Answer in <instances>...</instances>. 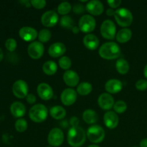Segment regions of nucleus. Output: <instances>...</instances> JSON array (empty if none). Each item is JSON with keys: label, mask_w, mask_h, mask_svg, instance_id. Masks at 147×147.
<instances>
[{"label": "nucleus", "mask_w": 147, "mask_h": 147, "mask_svg": "<svg viewBox=\"0 0 147 147\" xmlns=\"http://www.w3.org/2000/svg\"><path fill=\"white\" fill-rule=\"evenodd\" d=\"M48 111L47 107L43 104H35L29 111L30 119L35 123H42L47 119Z\"/></svg>", "instance_id": "nucleus-3"}, {"label": "nucleus", "mask_w": 147, "mask_h": 147, "mask_svg": "<svg viewBox=\"0 0 147 147\" xmlns=\"http://www.w3.org/2000/svg\"><path fill=\"white\" fill-rule=\"evenodd\" d=\"M136 88L137 90H141V91H144V90L147 89V80L146 79H140V80H137V82L135 84Z\"/></svg>", "instance_id": "nucleus-37"}, {"label": "nucleus", "mask_w": 147, "mask_h": 147, "mask_svg": "<svg viewBox=\"0 0 147 147\" xmlns=\"http://www.w3.org/2000/svg\"><path fill=\"white\" fill-rule=\"evenodd\" d=\"M59 65L63 70H68L72 65V61L67 56H63L59 59Z\"/></svg>", "instance_id": "nucleus-33"}, {"label": "nucleus", "mask_w": 147, "mask_h": 147, "mask_svg": "<svg viewBox=\"0 0 147 147\" xmlns=\"http://www.w3.org/2000/svg\"><path fill=\"white\" fill-rule=\"evenodd\" d=\"M64 142V134L61 129L53 128L51 129L47 136V142L50 146L58 147L61 146Z\"/></svg>", "instance_id": "nucleus-8"}, {"label": "nucleus", "mask_w": 147, "mask_h": 147, "mask_svg": "<svg viewBox=\"0 0 147 147\" xmlns=\"http://www.w3.org/2000/svg\"><path fill=\"white\" fill-rule=\"evenodd\" d=\"M66 52V47L62 42H55L50 46L48 49L49 55L52 57L57 58V57H63V55Z\"/></svg>", "instance_id": "nucleus-19"}, {"label": "nucleus", "mask_w": 147, "mask_h": 147, "mask_svg": "<svg viewBox=\"0 0 147 147\" xmlns=\"http://www.w3.org/2000/svg\"><path fill=\"white\" fill-rule=\"evenodd\" d=\"M114 18L119 26L126 28L132 24L134 17L130 10L126 8H120L115 11Z\"/></svg>", "instance_id": "nucleus-4"}, {"label": "nucleus", "mask_w": 147, "mask_h": 147, "mask_svg": "<svg viewBox=\"0 0 147 147\" xmlns=\"http://www.w3.org/2000/svg\"><path fill=\"white\" fill-rule=\"evenodd\" d=\"M60 24L63 28L67 30H72L74 27V21L70 16H63L60 21Z\"/></svg>", "instance_id": "nucleus-29"}, {"label": "nucleus", "mask_w": 147, "mask_h": 147, "mask_svg": "<svg viewBox=\"0 0 147 147\" xmlns=\"http://www.w3.org/2000/svg\"><path fill=\"white\" fill-rule=\"evenodd\" d=\"M37 92L40 98L43 100H49L53 97V90L50 85L41 83L37 86Z\"/></svg>", "instance_id": "nucleus-15"}, {"label": "nucleus", "mask_w": 147, "mask_h": 147, "mask_svg": "<svg viewBox=\"0 0 147 147\" xmlns=\"http://www.w3.org/2000/svg\"><path fill=\"white\" fill-rule=\"evenodd\" d=\"M114 112L116 113H123L127 109V105L123 100H118L113 106Z\"/></svg>", "instance_id": "nucleus-34"}, {"label": "nucleus", "mask_w": 147, "mask_h": 147, "mask_svg": "<svg viewBox=\"0 0 147 147\" xmlns=\"http://www.w3.org/2000/svg\"><path fill=\"white\" fill-rule=\"evenodd\" d=\"M93 90L92 85L88 82H82L77 86V92L80 96H87Z\"/></svg>", "instance_id": "nucleus-28"}, {"label": "nucleus", "mask_w": 147, "mask_h": 147, "mask_svg": "<svg viewBox=\"0 0 147 147\" xmlns=\"http://www.w3.org/2000/svg\"><path fill=\"white\" fill-rule=\"evenodd\" d=\"M26 100L30 104H34L36 102V96L34 94H32V93H30L26 97Z\"/></svg>", "instance_id": "nucleus-40"}, {"label": "nucleus", "mask_w": 147, "mask_h": 147, "mask_svg": "<svg viewBox=\"0 0 147 147\" xmlns=\"http://www.w3.org/2000/svg\"><path fill=\"white\" fill-rule=\"evenodd\" d=\"M47 147H52V146H47Z\"/></svg>", "instance_id": "nucleus-49"}, {"label": "nucleus", "mask_w": 147, "mask_h": 147, "mask_svg": "<svg viewBox=\"0 0 147 147\" xmlns=\"http://www.w3.org/2000/svg\"><path fill=\"white\" fill-rule=\"evenodd\" d=\"M98 53L100 57L105 60H114L120 56L121 48L117 43L114 42H108L100 46Z\"/></svg>", "instance_id": "nucleus-1"}, {"label": "nucleus", "mask_w": 147, "mask_h": 147, "mask_svg": "<svg viewBox=\"0 0 147 147\" xmlns=\"http://www.w3.org/2000/svg\"><path fill=\"white\" fill-rule=\"evenodd\" d=\"M30 3H31V6H32L34 8L37 9H43L47 4L46 1H45V0H31Z\"/></svg>", "instance_id": "nucleus-36"}, {"label": "nucleus", "mask_w": 147, "mask_h": 147, "mask_svg": "<svg viewBox=\"0 0 147 147\" xmlns=\"http://www.w3.org/2000/svg\"><path fill=\"white\" fill-rule=\"evenodd\" d=\"M88 147H100V146H98V145H96V144H91V145H90V146H88Z\"/></svg>", "instance_id": "nucleus-47"}, {"label": "nucleus", "mask_w": 147, "mask_h": 147, "mask_svg": "<svg viewBox=\"0 0 147 147\" xmlns=\"http://www.w3.org/2000/svg\"><path fill=\"white\" fill-rule=\"evenodd\" d=\"M86 9L91 15L98 16L103 12L104 7L101 1L98 0H92L87 3L86 6Z\"/></svg>", "instance_id": "nucleus-16"}, {"label": "nucleus", "mask_w": 147, "mask_h": 147, "mask_svg": "<svg viewBox=\"0 0 147 147\" xmlns=\"http://www.w3.org/2000/svg\"><path fill=\"white\" fill-rule=\"evenodd\" d=\"M86 136L88 140L93 144H99L105 138V131L99 125H93L88 129Z\"/></svg>", "instance_id": "nucleus-5"}, {"label": "nucleus", "mask_w": 147, "mask_h": 147, "mask_svg": "<svg viewBox=\"0 0 147 147\" xmlns=\"http://www.w3.org/2000/svg\"><path fill=\"white\" fill-rule=\"evenodd\" d=\"M19 35L20 38L25 42H34L38 37V32L34 28L32 27H23L19 30Z\"/></svg>", "instance_id": "nucleus-13"}, {"label": "nucleus", "mask_w": 147, "mask_h": 147, "mask_svg": "<svg viewBox=\"0 0 147 147\" xmlns=\"http://www.w3.org/2000/svg\"><path fill=\"white\" fill-rule=\"evenodd\" d=\"M3 57H4V54H3V51L1 48H0V62L3 60Z\"/></svg>", "instance_id": "nucleus-46"}, {"label": "nucleus", "mask_w": 147, "mask_h": 147, "mask_svg": "<svg viewBox=\"0 0 147 147\" xmlns=\"http://www.w3.org/2000/svg\"><path fill=\"white\" fill-rule=\"evenodd\" d=\"M45 47L40 41H34L29 45L27 47L28 55L34 60H38L44 54Z\"/></svg>", "instance_id": "nucleus-9"}, {"label": "nucleus", "mask_w": 147, "mask_h": 147, "mask_svg": "<svg viewBox=\"0 0 147 147\" xmlns=\"http://www.w3.org/2000/svg\"><path fill=\"white\" fill-rule=\"evenodd\" d=\"M28 90V85L23 80H16L12 86L13 94L18 98L22 99L27 97Z\"/></svg>", "instance_id": "nucleus-10"}, {"label": "nucleus", "mask_w": 147, "mask_h": 147, "mask_svg": "<svg viewBox=\"0 0 147 147\" xmlns=\"http://www.w3.org/2000/svg\"><path fill=\"white\" fill-rule=\"evenodd\" d=\"M63 80L67 86L73 88L78 86L80 77L76 71L68 70H66L63 74Z\"/></svg>", "instance_id": "nucleus-17"}, {"label": "nucleus", "mask_w": 147, "mask_h": 147, "mask_svg": "<svg viewBox=\"0 0 147 147\" xmlns=\"http://www.w3.org/2000/svg\"><path fill=\"white\" fill-rule=\"evenodd\" d=\"M98 114L92 109H87L83 113V119L88 124H93L98 121Z\"/></svg>", "instance_id": "nucleus-25"}, {"label": "nucleus", "mask_w": 147, "mask_h": 147, "mask_svg": "<svg viewBox=\"0 0 147 147\" xmlns=\"http://www.w3.org/2000/svg\"><path fill=\"white\" fill-rule=\"evenodd\" d=\"M14 127L17 131L20 133H22L27 130L28 124H27V121L24 119H19L16 121L15 123H14Z\"/></svg>", "instance_id": "nucleus-32"}, {"label": "nucleus", "mask_w": 147, "mask_h": 147, "mask_svg": "<svg viewBox=\"0 0 147 147\" xmlns=\"http://www.w3.org/2000/svg\"><path fill=\"white\" fill-rule=\"evenodd\" d=\"M123 88V83L118 79H110L105 84V90L109 94H116L119 93Z\"/></svg>", "instance_id": "nucleus-20"}, {"label": "nucleus", "mask_w": 147, "mask_h": 147, "mask_svg": "<svg viewBox=\"0 0 147 147\" xmlns=\"http://www.w3.org/2000/svg\"><path fill=\"white\" fill-rule=\"evenodd\" d=\"M96 27V22L94 17L90 14H85L82 16L78 22V27L80 30L84 33L93 32Z\"/></svg>", "instance_id": "nucleus-6"}, {"label": "nucleus", "mask_w": 147, "mask_h": 147, "mask_svg": "<svg viewBox=\"0 0 147 147\" xmlns=\"http://www.w3.org/2000/svg\"><path fill=\"white\" fill-rule=\"evenodd\" d=\"M100 34L103 38L112 40L116 36V27L111 20H106L100 25Z\"/></svg>", "instance_id": "nucleus-7"}, {"label": "nucleus", "mask_w": 147, "mask_h": 147, "mask_svg": "<svg viewBox=\"0 0 147 147\" xmlns=\"http://www.w3.org/2000/svg\"><path fill=\"white\" fill-rule=\"evenodd\" d=\"M70 125L72 127H75V126H78L79 124V120L77 117H72L70 119Z\"/></svg>", "instance_id": "nucleus-41"}, {"label": "nucleus", "mask_w": 147, "mask_h": 147, "mask_svg": "<svg viewBox=\"0 0 147 147\" xmlns=\"http://www.w3.org/2000/svg\"><path fill=\"white\" fill-rule=\"evenodd\" d=\"M77 92L73 88H66L60 95V100L65 106H72L77 100Z\"/></svg>", "instance_id": "nucleus-12"}, {"label": "nucleus", "mask_w": 147, "mask_h": 147, "mask_svg": "<svg viewBox=\"0 0 147 147\" xmlns=\"http://www.w3.org/2000/svg\"><path fill=\"white\" fill-rule=\"evenodd\" d=\"M103 121L106 127L110 129H113L117 127L119 125V118L117 113H115L114 111H109L104 114Z\"/></svg>", "instance_id": "nucleus-18"}, {"label": "nucleus", "mask_w": 147, "mask_h": 147, "mask_svg": "<svg viewBox=\"0 0 147 147\" xmlns=\"http://www.w3.org/2000/svg\"><path fill=\"white\" fill-rule=\"evenodd\" d=\"M131 30L129 28H123L118 32L116 36V39L119 42L126 43L131 40Z\"/></svg>", "instance_id": "nucleus-23"}, {"label": "nucleus", "mask_w": 147, "mask_h": 147, "mask_svg": "<svg viewBox=\"0 0 147 147\" xmlns=\"http://www.w3.org/2000/svg\"><path fill=\"white\" fill-rule=\"evenodd\" d=\"M83 45L87 49L90 50H95L98 47L99 40L93 34H88L83 37Z\"/></svg>", "instance_id": "nucleus-21"}, {"label": "nucleus", "mask_w": 147, "mask_h": 147, "mask_svg": "<svg viewBox=\"0 0 147 147\" xmlns=\"http://www.w3.org/2000/svg\"><path fill=\"white\" fill-rule=\"evenodd\" d=\"M98 103L100 109L105 111H109L111 109L115 104L113 96L108 93H103L99 96Z\"/></svg>", "instance_id": "nucleus-14"}, {"label": "nucleus", "mask_w": 147, "mask_h": 147, "mask_svg": "<svg viewBox=\"0 0 147 147\" xmlns=\"http://www.w3.org/2000/svg\"><path fill=\"white\" fill-rule=\"evenodd\" d=\"M72 9V6L67 1H63L57 7V12L63 16L67 15Z\"/></svg>", "instance_id": "nucleus-30"}, {"label": "nucleus", "mask_w": 147, "mask_h": 147, "mask_svg": "<svg viewBox=\"0 0 147 147\" xmlns=\"http://www.w3.org/2000/svg\"><path fill=\"white\" fill-rule=\"evenodd\" d=\"M58 14L53 10L45 11L41 17V22L46 27H53L58 22Z\"/></svg>", "instance_id": "nucleus-11"}, {"label": "nucleus", "mask_w": 147, "mask_h": 147, "mask_svg": "<svg viewBox=\"0 0 147 147\" xmlns=\"http://www.w3.org/2000/svg\"><path fill=\"white\" fill-rule=\"evenodd\" d=\"M71 30L74 34H78L79 32V31H80V28L78 27H77V26H74Z\"/></svg>", "instance_id": "nucleus-44"}, {"label": "nucleus", "mask_w": 147, "mask_h": 147, "mask_svg": "<svg viewBox=\"0 0 147 147\" xmlns=\"http://www.w3.org/2000/svg\"><path fill=\"white\" fill-rule=\"evenodd\" d=\"M140 147H147V138L142 139L141 141Z\"/></svg>", "instance_id": "nucleus-43"}, {"label": "nucleus", "mask_w": 147, "mask_h": 147, "mask_svg": "<svg viewBox=\"0 0 147 147\" xmlns=\"http://www.w3.org/2000/svg\"><path fill=\"white\" fill-rule=\"evenodd\" d=\"M133 147H137V146H133Z\"/></svg>", "instance_id": "nucleus-48"}, {"label": "nucleus", "mask_w": 147, "mask_h": 147, "mask_svg": "<svg viewBox=\"0 0 147 147\" xmlns=\"http://www.w3.org/2000/svg\"><path fill=\"white\" fill-rule=\"evenodd\" d=\"M42 70L44 73L47 76H53L57 72V65L55 62L53 60H48L43 64Z\"/></svg>", "instance_id": "nucleus-26"}, {"label": "nucleus", "mask_w": 147, "mask_h": 147, "mask_svg": "<svg viewBox=\"0 0 147 147\" xmlns=\"http://www.w3.org/2000/svg\"><path fill=\"white\" fill-rule=\"evenodd\" d=\"M130 66L129 62L125 59H119L116 63V69L118 73L121 75H125L129 72Z\"/></svg>", "instance_id": "nucleus-27"}, {"label": "nucleus", "mask_w": 147, "mask_h": 147, "mask_svg": "<svg viewBox=\"0 0 147 147\" xmlns=\"http://www.w3.org/2000/svg\"><path fill=\"white\" fill-rule=\"evenodd\" d=\"M52 34L51 32L47 29H42L38 33L39 41L42 43L47 42L51 39Z\"/></svg>", "instance_id": "nucleus-31"}, {"label": "nucleus", "mask_w": 147, "mask_h": 147, "mask_svg": "<svg viewBox=\"0 0 147 147\" xmlns=\"http://www.w3.org/2000/svg\"><path fill=\"white\" fill-rule=\"evenodd\" d=\"M10 112L14 117L21 119L25 115L26 107L21 102L15 101L10 106Z\"/></svg>", "instance_id": "nucleus-22"}, {"label": "nucleus", "mask_w": 147, "mask_h": 147, "mask_svg": "<svg viewBox=\"0 0 147 147\" xmlns=\"http://www.w3.org/2000/svg\"><path fill=\"white\" fill-rule=\"evenodd\" d=\"M17 46V41L14 38H9L5 42V47L9 52H14Z\"/></svg>", "instance_id": "nucleus-35"}, {"label": "nucleus", "mask_w": 147, "mask_h": 147, "mask_svg": "<svg viewBox=\"0 0 147 147\" xmlns=\"http://www.w3.org/2000/svg\"><path fill=\"white\" fill-rule=\"evenodd\" d=\"M107 3L112 9H116L121 4V0H108Z\"/></svg>", "instance_id": "nucleus-39"}, {"label": "nucleus", "mask_w": 147, "mask_h": 147, "mask_svg": "<svg viewBox=\"0 0 147 147\" xmlns=\"http://www.w3.org/2000/svg\"><path fill=\"white\" fill-rule=\"evenodd\" d=\"M144 77L146 78L147 80V64L144 67Z\"/></svg>", "instance_id": "nucleus-45"}, {"label": "nucleus", "mask_w": 147, "mask_h": 147, "mask_svg": "<svg viewBox=\"0 0 147 147\" xmlns=\"http://www.w3.org/2000/svg\"><path fill=\"white\" fill-rule=\"evenodd\" d=\"M86 131L81 127H71L67 133V142L72 147H80L86 142Z\"/></svg>", "instance_id": "nucleus-2"}, {"label": "nucleus", "mask_w": 147, "mask_h": 147, "mask_svg": "<svg viewBox=\"0 0 147 147\" xmlns=\"http://www.w3.org/2000/svg\"><path fill=\"white\" fill-rule=\"evenodd\" d=\"M50 115L55 120H62L66 116V111L60 106H55L50 110Z\"/></svg>", "instance_id": "nucleus-24"}, {"label": "nucleus", "mask_w": 147, "mask_h": 147, "mask_svg": "<svg viewBox=\"0 0 147 147\" xmlns=\"http://www.w3.org/2000/svg\"><path fill=\"white\" fill-rule=\"evenodd\" d=\"M106 14H107L108 16H109V17H112V16H114L115 11L112 8L108 9L106 10Z\"/></svg>", "instance_id": "nucleus-42"}, {"label": "nucleus", "mask_w": 147, "mask_h": 147, "mask_svg": "<svg viewBox=\"0 0 147 147\" xmlns=\"http://www.w3.org/2000/svg\"><path fill=\"white\" fill-rule=\"evenodd\" d=\"M73 12L76 13L77 14H83L85 11H86V7H84V5H83L82 4H76L73 7Z\"/></svg>", "instance_id": "nucleus-38"}]
</instances>
